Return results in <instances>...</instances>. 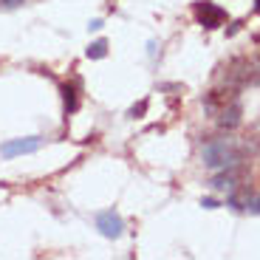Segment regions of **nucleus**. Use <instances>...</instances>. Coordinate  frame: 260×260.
I'll list each match as a JSON object with an SVG mask.
<instances>
[{
	"instance_id": "obj_6",
	"label": "nucleus",
	"mask_w": 260,
	"mask_h": 260,
	"mask_svg": "<svg viewBox=\"0 0 260 260\" xmlns=\"http://www.w3.org/2000/svg\"><path fill=\"white\" fill-rule=\"evenodd\" d=\"M235 184H238L235 173H223V176L212 178V189H218V192H229V189H235Z\"/></svg>"
},
{
	"instance_id": "obj_7",
	"label": "nucleus",
	"mask_w": 260,
	"mask_h": 260,
	"mask_svg": "<svg viewBox=\"0 0 260 260\" xmlns=\"http://www.w3.org/2000/svg\"><path fill=\"white\" fill-rule=\"evenodd\" d=\"M62 102H65V113H74L79 108L77 88H74V85H62Z\"/></svg>"
},
{
	"instance_id": "obj_3",
	"label": "nucleus",
	"mask_w": 260,
	"mask_h": 260,
	"mask_svg": "<svg viewBox=\"0 0 260 260\" xmlns=\"http://www.w3.org/2000/svg\"><path fill=\"white\" fill-rule=\"evenodd\" d=\"M195 17L204 28H218L226 20V12L221 6H215L212 0H201V3H195Z\"/></svg>"
},
{
	"instance_id": "obj_12",
	"label": "nucleus",
	"mask_w": 260,
	"mask_h": 260,
	"mask_svg": "<svg viewBox=\"0 0 260 260\" xmlns=\"http://www.w3.org/2000/svg\"><path fill=\"white\" fill-rule=\"evenodd\" d=\"M88 28H91V31H99V28H102V20H91V26Z\"/></svg>"
},
{
	"instance_id": "obj_8",
	"label": "nucleus",
	"mask_w": 260,
	"mask_h": 260,
	"mask_svg": "<svg viewBox=\"0 0 260 260\" xmlns=\"http://www.w3.org/2000/svg\"><path fill=\"white\" fill-rule=\"evenodd\" d=\"M105 54H108V43L105 40H96V43L88 46V59H102Z\"/></svg>"
},
{
	"instance_id": "obj_1",
	"label": "nucleus",
	"mask_w": 260,
	"mask_h": 260,
	"mask_svg": "<svg viewBox=\"0 0 260 260\" xmlns=\"http://www.w3.org/2000/svg\"><path fill=\"white\" fill-rule=\"evenodd\" d=\"M243 153H246V147H243L238 139L221 136V139H212V142L204 144L201 161H204V167H209V170H232L235 164L243 158Z\"/></svg>"
},
{
	"instance_id": "obj_13",
	"label": "nucleus",
	"mask_w": 260,
	"mask_h": 260,
	"mask_svg": "<svg viewBox=\"0 0 260 260\" xmlns=\"http://www.w3.org/2000/svg\"><path fill=\"white\" fill-rule=\"evenodd\" d=\"M3 3H6V6H20L23 0H3Z\"/></svg>"
},
{
	"instance_id": "obj_11",
	"label": "nucleus",
	"mask_w": 260,
	"mask_h": 260,
	"mask_svg": "<svg viewBox=\"0 0 260 260\" xmlns=\"http://www.w3.org/2000/svg\"><path fill=\"white\" fill-rule=\"evenodd\" d=\"M249 212L260 215V198H254V201H249Z\"/></svg>"
},
{
	"instance_id": "obj_9",
	"label": "nucleus",
	"mask_w": 260,
	"mask_h": 260,
	"mask_svg": "<svg viewBox=\"0 0 260 260\" xmlns=\"http://www.w3.org/2000/svg\"><path fill=\"white\" fill-rule=\"evenodd\" d=\"M144 111H147V99H144V102H139L136 108H130V116H133V119H139Z\"/></svg>"
},
{
	"instance_id": "obj_15",
	"label": "nucleus",
	"mask_w": 260,
	"mask_h": 260,
	"mask_svg": "<svg viewBox=\"0 0 260 260\" xmlns=\"http://www.w3.org/2000/svg\"><path fill=\"white\" fill-rule=\"evenodd\" d=\"M257 43H260V34H257Z\"/></svg>"
},
{
	"instance_id": "obj_4",
	"label": "nucleus",
	"mask_w": 260,
	"mask_h": 260,
	"mask_svg": "<svg viewBox=\"0 0 260 260\" xmlns=\"http://www.w3.org/2000/svg\"><path fill=\"white\" fill-rule=\"evenodd\" d=\"M96 229L105 235V238H111V241L122 238V232H124L122 215H119L116 209H105V212H99V215H96Z\"/></svg>"
},
{
	"instance_id": "obj_2",
	"label": "nucleus",
	"mask_w": 260,
	"mask_h": 260,
	"mask_svg": "<svg viewBox=\"0 0 260 260\" xmlns=\"http://www.w3.org/2000/svg\"><path fill=\"white\" fill-rule=\"evenodd\" d=\"M43 147V139L40 136H28V139H12L0 147V156L3 158H17V156H28V153H37Z\"/></svg>"
},
{
	"instance_id": "obj_14",
	"label": "nucleus",
	"mask_w": 260,
	"mask_h": 260,
	"mask_svg": "<svg viewBox=\"0 0 260 260\" xmlns=\"http://www.w3.org/2000/svg\"><path fill=\"white\" fill-rule=\"evenodd\" d=\"M254 12H257V14H260V0H254Z\"/></svg>"
},
{
	"instance_id": "obj_5",
	"label": "nucleus",
	"mask_w": 260,
	"mask_h": 260,
	"mask_svg": "<svg viewBox=\"0 0 260 260\" xmlns=\"http://www.w3.org/2000/svg\"><path fill=\"white\" fill-rule=\"evenodd\" d=\"M238 122H241V105H238V99H235V102H229L221 111L218 124H221L223 130H232V127H238Z\"/></svg>"
},
{
	"instance_id": "obj_10",
	"label": "nucleus",
	"mask_w": 260,
	"mask_h": 260,
	"mask_svg": "<svg viewBox=\"0 0 260 260\" xmlns=\"http://www.w3.org/2000/svg\"><path fill=\"white\" fill-rule=\"evenodd\" d=\"M201 207H204V209H215V207H218V201H215V198H204Z\"/></svg>"
}]
</instances>
